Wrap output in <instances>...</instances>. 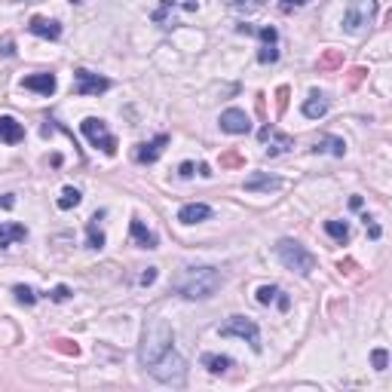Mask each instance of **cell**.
<instances>
[{
	"instance_id": "cell-1",
	"label": "cell",
	"mask_w": 392,
	"mask_h": 392,
	"mask_svg": "<svg viewBox=\"0 0 392 392\" xmlns=\"http://www.w3.org/2000/svg\"><path fill=\"white\" fill-rule=\"evenodd\" d=\"M175 331L172 325L162 316H150L145 322V331H141V350H138V362L145 368H154L169 350H175Z\"/></svg>"
},
{
	"instance_id": "cell-2",
	"label": "cell",
	"mask_w": 392,
	"mask_h": 392,
	"mask_svg": "<svg viewBox=\"0 0 392 392\" xmlns=\"http://www.w3.org/2000/svg\"><path fill=\"white\" fill-rule=\"evenodd\" d=\"M224 285V273L215 267H184L175 279V291L187 300H206Z\"/></svg>"
},
{
	"instance_id": "cell-3",
	"label": "cell",
	"mask_w": 392,
	"mask_h": 392,
	"mask_svg": "<svg viewBox=\"0 0 392 392\" xmlns=\"http://www.w3.org/2000/svg\"><path fill=\"white\" fill-rule=\"evenodd\" d=\"M276 258L282 260L289 270L300 273V276H306V273L316 270V254L306 252L297 239H279L276 243Z\"/></svg>"
},
{
	"instance_id": "cell-4",
	"label": "cell",
	"mask_w": 392,
	"mask_h": 392,
	"mask_svg": "<svg viewBox=\"0 0 392 392\" xmlns=\"http://www.w3.org/2000/svg\"><path fill=\"white\" fill-rule=\"evenodd\" d=\"M377 12H380L377 0H350V6H346V12H343V31L362 34V31L377 19Z\"/></svg>"
},
{
	"instance_id": "cell-5",
	"label": "cell",
	"mask_w": 392,
	"mask_h": 392,
	"mask_svg": "<svg viewBox=\"0 0 392 392\" xmlns=\"http://www.w3.org/2000/svg\"><path fill=\"white\" fill-rule=\"evenodd\" d=\"M218 334L221 337H239V341H245L254 352H260V328L252 322V319H245V316H230L218 328Z\"/></svg>"
},
{
	"instance_id": "cell-6",
	"label": "cell",
	"mask_w": 392,
	"mask_h": 392,
	"mask_svg": "<svg viewBox=\"0 0 392 392\" xmlns=\"http://www.w3.org/2000/svg\"><path fill=\"white\" fill-rule=\"evenodd\" d=\"M147 371H150V374H154L160 383H172V387H181V383H184V374H187L184 358H181L175 350H169L166 356H162L160 362H156L154 368H147Z\"/></svg>"
},
{
	"instance_id": "cell-7",
	"label": "cell",
	"mask_w": 392,
	"mask_h": 392,
	"mask_svg": "<svg viewBox=\"0 0 392 392\" xmlns=\"http://www.w3.org/2000/svg\"><path fill=\"white\" fill-rule=\"evenodd\" d=\"M80 129H83V135L89 138V145H93V147H101V154L117 156V138L110 135V129H108V123H104V120H98V117H86V120L80 123Z\"/></svg>"
},
{
	"instance_id": "cell-8",
	"label": "cell",
	"mask_w": 392,
	"mask_h": 392,
	"mask_svg": "<svg viewBox=\"0 0 392 392\" xmlns=\"http://www.w3.org/2000/svg\"><path fill=\"white\" fill-rule=\"evenodd\" d=\"M110 86H114V83L101 74H93V71H86V68L74 71V93L77 95H101V93H108Z\"/></svg>"
},
{
	"instance_id": "cell-9",
	"label": "cell",
	"mask_w": 392,
	"mask_h": 392,
	"mask_svg": "<svg viewBox=\"0 0 392 392\" xmlns=\"http://www.w3.org/2000/svg\"><path fill=\"white\" fill-rule=\"evenodd\" d=\"M254 34L260 37L258 62H260V64H273V62H279V31L273 28V25H264V28H258Z\"/></svg>"
},
{
	"instance_id": "cell-10",
	"label": "cell",
	"mask_w": 392,
	"mask_h": 392,
	"mask_svg": "<svg viewBox=\"0 0 392 392\" xmlns=\"http://www.w3.org/2000/svg\"><path fill=\"white\" fill-rule=\"evenodd\" d=\"M166 145H169V135H166V132H160L156 138L135 145L132 160H135V162H141V166H150V162H156V160L162 156V150H166Z\"/></svg>"
},
{
	"instance_id": "cell-11",
	"label": "cell",
	"mask_w": 392,
	"mask_h": 392,
	"mask_svg": "<svg viewBox=\"0 0 392 392\" xmlns=\"http://www.w3.org/2000/svg\"><path fill=\"white\" fill-rule=\"evenodd\" d=\"M258 138L264 141V145H270V147H267V156H279V154H285V150L294 147V138H291V135H282L276 126H264V129L258 132Z\"/></svg>"
},
{
	"instance_id": "cell-12",
	"label": "cell",
	"mask_w": 392,
	"mask_h": 392,
	"mask_svg": "<svg viewBox=\"0 0 392 392\" xmlns=\"http://www.w3.org/2000/svg\"><path fill=\"white\" fill-rule=\"evenodd\" d=\"M175 10H187V12H196L199 6H196V0H191V3H178V0H160V6H156L154 12H150V19H154L156 25H162V28H172L175 19L172 12Z\"/></svg>"
},
{
	"instance_id": "cell-13",
	"label": "cell",
	"mask_w": 392,
	"mask_h": 392,
	"mask_svg": "<svg viewBox=\"0 0 392 392\" xmlns=\"http://www.w3.org/2000/svg\"><path fill=\"white\" fill-rule=\"evenodd\" d=\"M221 129L224 132H230V135H245L248 129H252V120H248V114L245 110H239V108H227L224 114H221Z\"/></svg>"
},
{
	"instance_id": "cell-14",
	"label": "cell",
	"mask_w": 392,
	"mask_h": 392,
	"mask_svg": "<svg viewBox=\"0 0 392 392\" xmlns=\"http://www.w3.org/2000/svg\"><path fill=\"white\" fill-rule=\"evenodd\" d=\"M22 89H28V93H37V95H52L58 89V80L52 71H43V74H31L22 80Z\"/></svg>"
},
{
	"instance_id": "cell-15",
	"label": "cell",
	"mask_w": 392,
	"mask_h": 392,
	"mask_svg": "<svg viewBox=\"0 0 392 392\" xmlns=\"http://www.w3.org/2000/svg\"><path fill=\"white\" fill-rule=\"evenodd\" d=\"M245 191L248 193H270V191H279L282 187V181L276 178V175H267V172H254L252 178H245Z\"/></svg>"
},
{
	"instance_id": "cell-16",
	"label": "cell",
	"mask_w": 392,
	"mask_h": 392,
	"mask_svg": "<svg viewBox=\"0 0 392 392\" xmlns=\"http://www.w3.org/2000/svg\"><path fill=\"white\" fill-rule=\"evenodd\" d=\"M0 141H3V145H19V141H25V126L16 117H10V114L0 117Z\"/></svg>"
},
{
	"instance_id": "cell-17",
	"label": "cell",
	"mask_w": 392,
	"mask_h": 392,
	"mask_svg": "<svg viewBox=\"0 0 392 392\" xmlns=\"http://www.w3.org/2000/svg\"><path fill=\"white\" fill-rule=\"evenodd\" d=\"M28 31L34 37H43V40H58L62 37V25L52 22V19H43V16H34L28 22Z\"/></svg>"
},
{
	"instance_id": "cell-18",
	"label": "cell",
	"mask_w": 392,
	"mask_h": 392,
	"mask_svg": "<svg viewBox=\"0 0 392 392\" xmlns=\"http://www.w3.org/2000/svg\"><path fill=\"white\" fill-rule=\"evenodd\" d=\"M208 218H212V206H206V202H187L178 212L181 224H199V221H208Z\"/></svg>"
},
{
	"instance_id": "cell-19",
	"label": "cell",
	"mask_w": 392,
	"mask_h": 392,
	"mask_svg": "<svg viewBox=\"0 0 392 392\" xmlns=\"http://www.w3.org/2000/svg\"><path fill=\"white\" fill-rule=\"evenodd\" d=\"M101 218H104V212H95L93 218L86 221V248H89V252H101V248H104Z\"/></svg>"
},
{
	"instance_id": "cell-20",
	"label": "cell",
	"mask_w": 392,
	"mask_h": 392,
	"mask_svg": "<svg viewBox=\"0 0 392 392\" xmlns=\"http://www.w3.org/2000/svg\"><path fill=\"white\" fill-rule=\"evenodd\" d=\"M254 297H258V304H264V306L273 304V300L279 304V310H289L291 306V297L282 289H276V285H260V289L254 291Z\"/></svg>"
},
{
	"instance_id": "cell-21",
	"label": "cell",
	"mask_w": 392,
	"mask_h": 392,
	"mask_svg": "<svg viewBox=\"0 0 392 392\" xmlns=\"http://www.w3.org/2000/svg\"><path fill=\"white\" fill-rule=\"evenodd\" d=\"M328 114V98H325L319 89H313L310 98L304 101V117H310V120H319V117Z\"/></svg>"
},
{
	"instance_id": "cell-22",
	"label": "cell",
	"mask_w": 392,
	"mask_h": 392,
	"mask_svg": "<svg viewBox=\"0 0 392 392\" xmlns=\"http://www.w3.org/2000/svg\"><path fill=\"white\" fill-rule=\"evenodd\" d=\"M313 154H331V156H343L346 154V141L337 138V135H322L316 145L310 147Z\"/></svg>"
},
{
	"instance_id": "cell-23",
	"label": "cell",
	"mask_w": 392,
	"mask_h": 392,
	"mask_svg": "<svg viewBox=\"0 0 392 392\" xmlns=\"http://www.w3.org/2000/svg\"><path fill=\"white\" fill-rule=\"evenodd\" d=\"M129 230H132V239H135V245H138V248H156V245H160L156 233L147 230V227L141 224L138 218H132V227H129Z\"/></svg>"
},
{
	"instance_id": "cell-24",
	"label": "cell",
	"mask_w": 392,
	"mask_h": 392,
	"mask_svg": "<svg viewBox=\"0 0 392 392\" xmlns=\"http://www.w3.org/2000/svg\"><path fill=\"white\" fill-rule=\"evenodd\" d=\"M202 368H208V374H227L233 368V358L221 356V352H206L202 356Z\"/></svg>"
},
{
	"instance_id": "cell-25",
	"label": "cell",
	"mask_w": 392,
	"mask_h": 392,
	"mask_svg": "<svg viewBox=\"0 0 392 392\" xmlns=\"http://www.w3.org/2000/svg\"><path fill=\"white\" fill-rule=\"evenodd\" d=\"M337 68H343V52L341 49H325L316 62V71L319 74H331V71H337Z\"/></svg>"
},
{
	"instance_id": "cell-26",
	"label": "cell",
	"mask_w": 392,
	"mask_h": 392,
	"mask_svg": "<svg viewBox=\"0 0 392 392\" xmlns=\"http://www.w3.org/2000/svg\"><path fill=\"white\" fill-rule=\"evenodd\" d=\"M28 236V227L22 224H0V248H10L12 243H22Z\"/></svg>"
},
{
	"instance_id": "cell-27",
	"label": "cell",
	"mask_w": 392,
	"mask_h": 392,
	"mask_svg": "<svg viewBox=\"0 0 392 392\" xmlns=\"http://www.w3.org/2000/svg\"><path fill=\"white\" fill-rule=\"evenodd\" d=\"M325 233L341 245L350 243V224H346V221H325Z\"/></svg>"
},
{
	"instance_id": "cell-28",
	"label": "cell",
	"mask_w": 392,
	"mask_h": 392,
	"mask_svg": "<svg viewBox=\"0 0 392 392\" xmlns=\"http://www.w3.org/2000/svg\"><path fill=\"white\" fill-rule=\"evenodd\" d=\"M80 199H83V193L77 191V187H64L62 196H58V208H62V212H71V208L80 206Z\"/></svg>"
},
{
	"instance_id": "cell-29",
	"label": "cell",
	"mask_w": 392,
	"mask_h": 392,
	"mask_svg": "<svg viewBox=\"0 0 392 392\" xmlns=\"http://www.w3.org/2000/svg\"><path fill=\"white\" fill-rule=\"evenodd\" d=\"M52 346V350H56V352H62V356H80V346H77L74 341H68V337H56V341H52L49 343Z\"/></svg>"
},
{
	"instance_id": "cell-30",
	"label": "cell",
	"mask_w": 392,
	"mask_h": 392,
	"mask_svg": "<svg viewBox=\"0 0 392 392\" xmlns=\"http://www.w3.org/2000/svg\"><path fill=\"white\" fill-rule=\"evenodd\" d=\"M221 169H243L245 166V156L239 154V150H227V154H221Z\"/></svg>"
},
{
	"instance_id": "cell-31",
	"label": "cell",
	"mask_w": 392,
	"mask_h": 392,
	"mask_svg": "<svg viewBox=\"0 0 392 392\" xmlns=\"http://www.w3.org/2000/svg\"><path fill=\"white\" fill-rule=\"evenodd\" d=\"M12 294H16V300H19V304H25V306L37 304V294H34V289H28V285H16Z\"/></svg>"
},
{
	"instance_id": "cell-32",
	"label": "cell",
	"mask_w": 392,
	"mask_h": 392,
	"mask_svg": "<svg viewBox=\"0 0 392 392\" xmlns=\"http://www.w3.org/2000/svg\"><path fill=\"white\" fill-rule=\"evenodd\" d=\"M227 3H230L233 10H239V12H254V10H260L267 0H227Z\"/></svg>"
},
{
	"instance_id": "cell-33",
	"label": "cell",
	"mask_w": 392,
	"mask_h": 392,
	"mask_svg": "<svg viewBox=\"0 0 392 392\" xmlns=\"http://www.w3.org/2000/svg\"><path fill=\"white\" fill-rule=\"evenodd\" d=\"M368 77V68H362V64H356V68H350V74H346V86L350 89H356L358 83Z\"/></svg>"
},
{
	"instance_id": "cell-34",
	"label": "cell",
	"mask_w": 392,
	"mask_h": 392,
	"mask_svg": "<svg viewBox=\"0 0 392 392\" xmlns=\"http://www.w3.org/2000/svg\"><path fill=\"white\" fill-rule=\"evenodd\" d=\"M289 98H291V89L289 86H279L276 89V110H279V117L289 110Z\"/></svg>"
},
{
	"instance_id": "cell-35",
	"label": "cell",
	"mask_w": 392,
	"mask_h": 392,
	"mask_svg": "<svg viewBox=\"0 0 392 392\" xmlns=\"http://www.w3.org/2000/svg\"><path fill=\"white\" fill-rule=\"evenodd\" d=\"M371 362H374L377 371H387L389 368V352L387 350H374L371 352Z\"/></svg>"
},
{
	"instance_id": "cell-36",
	"label": "cell",
	"mask_w": 392,
	"mask_h": 392,
	"mask_svg": "<svg viewBox=\"0 0 392 392\" xmlns=\"http://www.w3.org/2000/svg\"><path fill=\"white\" fill-rule=\"evenodd\" d=\"M49 297L56 300V304H64V300H71V289L68 285H56V289L49 291Z\"/></svg>"
},
{
	"instance_id": "cell-37",
	"label": "cell",
	"mask_w": 392,
	"mask_h": 392,
	"mask_svg": "<svg viewBox=\"0 0 392 392\" xmlns=\"http://www.w3.org/2000/svg\"><path fill=\"white\" fill-rule=\"evenodd\" d=\"M304 3H310V0H279V10L291 12V10H297V6H304Z\"/></svg>"
},
{
	"instance_id": "cell-38",
	"label": "cell",
	"mask_w": 392,
	"mask_h": 392,
	"mask_svg": "<svg viewBox=\"0 0 392 392\" xmlns=\"http://www.w3.org/2000/svg\"><path fill=\"white\" fill-rule=\"evenodd\" d=\"M138 282L145 285V289H147V285H154V282H156V267H147V270L141 273V279H138Z\"/></svg>"
},
{
	"instance_id": "cell-39",
	"label": "cell",
	"mask_w": 392,
	"mask_h": 392,
	"mask_svg": "<svg viewBox=\"0 0 392 392\" xmlns=\"http://www.w3.org/2000/svg\"><path fill=\"white\" fill-rule=\"evenodd\" d=\"M365 227H368V233H371V239H380V227L374 224V218H368V215H365Z\"/></svg>"
},
{
	"instance_id": "cell-40",
	"label": "cell",
	"mask_w": 392,
	"mask_h": 392,
	"mask_svg": "<svg viewBox=\"0 0 392 392\" xmlns=\"http://www.w3.org/2000/svg\"><path fill=\"white\" fill-rule=\"evenodd\" d=\"M193 172H196L193 162H181V166H178V175H181V178H193Z\"/></svg>"
},
{
	"instance_id": "cell-41",
	"label": "cell",
	"mask_w": 392,
	"mask_h": 392,
	"mask_svg": "<svg viewBox=\"0 0 392 392\" xmlns=\"http://www.w3.org/2000/svg\"><path fill=\"white\" fill-rule=\"evenodd\" d=\"M337 270L346 273V276H352V273H356V260H341V264H337Z\"/></svg>"
},
{
	"instance_id": "cell-42",
	"label": "cell",
	"mask_w": 392,
	"mask_h": 392,
	"mask_svg": "<svg viewBox=\"0 0 392 392\" xmlns=\"http://www.w3.org/2000/svg\"><path fill=\"white\" fill-rule=\"evenodd\" d=\"M12 206H16V196H12V193L0 196V208H12Z\"/></svg>"
},
{
	"instance_id": "cell-43",
	"label": "cell",
	"mask_w": 392,
	"mask_h": 392,
	"mask_svg": "<svg viewBox=\"0 0 392 392\" xmlns=\"http://www.w3.org/2000/svg\"><path fill=\"white\" fill-rule=\"evenodd\" d=\"M3 56H16V49H12V40H3V47H0Z\"/></svg>"
},
{
	"instance_id": "cell-44",
	"label": "cell",
	"mask_w": 392,
	"mask_h": 392,
	"mask_svg": "<svg viewBox=\"0 0 392 392\" xmlns=\"http://www.w3.org/2000/svg\"><path fill=\"white\" fill-rule=\"evenodd\" d=\"M199 175H202V178H212V169H208L206 162H202V166H199Z\"/></svg>"
},
{
	"instance_id": "cell-45",
	"label": "cell",
	"mask_w": 392,
	"mask_h": 392,
	"mask_svg": "<svg viewBox=\"0 0 392 392\" xmlns=\"http://www.w3.org/2000/svg\"><path fill=\"white\" fill-rule=\"evenodd\" d=\"M68 3H83V0H68Z\"/></svg>"
},
{
	"instance_id": "cell-46",
	"label": "cell",
	"mask_w": 392,
	"mask_h": 392,
	"mask_svg": "<svg viewBox=\"0 0 392 392\" xmlns=\"http://www.w3.org/2000/svg\"><path fill=\"white\" fill-rule=\"evenodd\" d=\"M10 3H25V0H10Z\"/></svg>"
}]
</instances>
